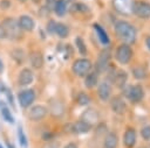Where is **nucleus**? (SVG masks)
Segmentation results:
<instances>
[{"mask_svg": "<svg viewBox=\"0 0 150 148\" xmlns=\"http://www.w3.org/2000/svg\"><path fill=\"white\" fill-rule=\"evenodd\" d=\"M91 128H93L91 125L87 124L86 121H83V120H81V119L77 120L75 124L71 125V129H73V132H74V133H77V134H84V133H88Z\"/></svg>", "mask_w": 150, "mask_h": 148, "instance_id": "a211bd4d", "label": "nucleus"}, {"mask_svg": "<svg viewBox=\"0 0 150 148\" xmlns=\"http://www.w3.org/2000/svg\"><path fill=\"white\" fill-rule=\"evenodd\" d=\"M75 44H76V48H77V50H79V52L81 55H86L87 54V47H86V43L82 40V37L77 36L75 38Z\"/></svg>", "mask_w": 150, "mask_h": 148, "instance_id": "cd10ccee", "label": "nucleus"}, {"mask_svg": "<svg viewBox=\"0 0 150 148\" xmlns=\"http://www.w3.org/2000/svg\"><path fill=\"white\" fill-rule=\"evenodd\" d=\"M12 57L18 62V63H22L25 59V52L22 49H14L12 51Z\"/></svg>", "mask_w": 150, "mask_h": 148, "instance_id": "c756f323", "label": "nucleus"}, {"mask_svg": "<svg viewBox=\"0 0 150 148\" xmlns=\"http://www.w3.org/2000/svg\"><path fill=\"white\" fill-rule=\"evenodd\" d=\"M4 71V64H2V61L0 59V72H2Z\"/></svg>", "mask_w": 150, "mask_h": 148, "instance_id": "4c0bfd02", "label": "nucleus"}, {"mask_svg": "<svg viewBox=\"0 0 150 148\" xmlns=\"http://www.w3.org/2000/svg\"><path fill=\"white\" fill-rule=\"evenodd\" d=\"M19 1H20V2H26L27 0H19Z\"/></svg>", "mask_w": 150, "mask_h": 148, "instance_id": "58836bf2", "label": "nucleus"}, {"mask_svg": "<svg viewBox=\"0 0 150 148\" xmlns=\"http://www.w3.org/2000/svg\"><path fill=\"white\" fill-rule=\"evenodd\" d=\"M18 100H19V104H20V106L22 108L29 107L33 104V101L35 100V92H34V90L26 89V90L21 91L18 94Z\"/></svg>", "mask_w": 150, "mask_h": 148, "instance_id": "6e6552de", "label": "nucleus"}, {"mask_svg": "<svg viewBox=\"0 0 150 148\" xmlns=\"http://www.w3.org/2000/svg\"><path fill=\"white\" fill-rule=\"evenodd\" d=\"M48 114V110L46 106L43 105H35L33 107H30L29 112H28V119L30 121H41L42 119L46 118V115Z\"/></svg>", "mask_w": 150, "mask_h": 148, "instance_id": "1a4fd4ad", "label": "nucleus"}, {"mask_svg": "<svg viewBox=\"0 0 150 148\" xmlns=\"http://www.w3.org/2000/svg\"><path fill=\"white\" fill-rule=\"evenodd\" d=\"M134 3H135L134 0H112L114 9L123 16H129L132 14Z\"/></svg>", "mask_w": 150, "mask_h": 148, "instance_id": "39448f33", "label": "nucleus"}, {"mask_svg": "<svg viewBox=\"0 0 150 148\" xmlns=\"http://www.w3.org/2000/svg\"><path fill=\"white\" fill-rule=\"evenodd\" d=\"M115 34L121 41H123V43L127 44L134 43L137 36L136 28L125 20H120L115 23Z\"/></svg>", "mask_w": 150, "mask_h": 148, "instance_id": "f257e3e1", "label": "nucleus"}, {"mask_svg": "<svg viewBox=\"0 0 150 148\" xmlns=\"http://www.w3.org/2000/svg\"><path fill=\"white\" fill-rule=\"evenodd\" d=\"M132 75H134V77H135L136 79L141 80V79H144V78L146 77V71H145V69L142 68V66H135V68L132 69Z\"/></svg>", "mask_w": 150, "mask_h": 148, "instance_id": "a878e982", "label": "nucleus"}, {"mask_svg": "<svg viewBox=\"0 0 150 148\" xmlns=\"http://www.w3.org/2000/svg\"><path fill=\"white\" fill-rule=\"evenodd\" d=\"M136 139H137V135H136V131L135 128L132 127H128L124 132V135H123V143L127 148H132L136 143Z\"/></svg>", "mask_w": 150, "mask_h": 148, "instance_id": "dca6fc26", "label": "nucleus"}, {"mask_svg": "<svg viewBox=\"0 0 150 148\" xmlns=\"http://www.w3.org/2000/svg\"><path fill=\"white\" fill-rule=\"evenodd\" d=\"M29 62H30V65L32 68L34 69H41L45 64V59H43V55L38 51V50H34L29 54Z\"/></svg>", "mask_w": 150, "mask_h": 148, "instance_id": "f3484780", "label": "nucleus"}, {"mask_svg": "<svg viewBox=\"0 0 150 148\" xmlns=\"http://www.w3.org/2000/svg\"><path fill=\"white\" fill-rule=\"evenodd\" d=\"M9 6H11L9 0H2V1L0 2V8H1V9H7Z\"/></svg>", "mask_w": 150, "mask_h": 148, "instance_id": "72a5a7b5", "label": "nucleus"}, {"mask_svg": "<svg viewBox=\"0 0 150 148\" xmlns=\"http://www.w3.org/2000/svg\"><path fill=\"white\" fill-rule=\"evenodd\" d=\"M98 83V76H97V72L95 71H90L88 75L84 76V86L87 89H93L97 85Z\"/></svg>", "mask_w": 150, "mask_h": 148, "instance_id": "412c9836", "label": "nucleus"}, {"mask_svg": "<svg viewBox=\"0 0 150 148\" xmlns=\"http://www.w3.org/2000/svg\"><path fill=\"white\" fill-rule=\"evenodd\" d=\"M91 68H93V63L88 58H77L74 61L71 65V71L74 72V75L79 77H84L90 72Z\"/></svg>", "mask_w": 150, "mask_h": 148, "instance_id": "7ed1b4c3", "label": "nucleus"}, {"mask_svg": "<svg viewBox=\"0 0 150 148\" xmlns=\"http://www.w3.org/2000/svg\"><path fill=\"white\" fill-rule=\"evenodd\" d=\"M0 148H4V147H2V146H1V145H0Z\"/></svg>", "mask_w": 150, "mask_h": 148, "instance_id": "ea45409f", "label": "nucleus"}, {"mask_svg": "<svg viewBox=\"0 0 150 148\" xmlns=\"http://www.w3.org/2000/svg\"><path fill=\"white\" fill-rule=\"evenodd\" d=\"M53 9L55 12L56 15L59 16H63L67 10H68V5H67V0H55Z\"/></svg>", "mask_w": 150, "mask_h": 148, "instance_id": "aec40b11", "label": "nucleus"}, {"mask_svg": "<svg viewBox=\"0 0 150 148\" xmlns=\"http://www.w3.org/2000/svg\"><path fill=\"white\" fill-rule=\"evenodd\" d=\"M93 27H94V30L96 31V34H97V36H98V40H100L103 44H108V43H109V37H108V34H107V31L104 30V28H102L98 23H94Z\"/></svg>", "mask_w": 150, "mask_h": 148, "instance_id": "b1692460", "label": "nucleus"}, {"mask_svg": "<svg viewBox=\"0 0 150 148\" xmlns=\"http://www.w3.org/2000/svg\"><path fill=\"white\" fill-rule=\"evenodd\" d=\"M1 27L4 28L6 38L20 40L22 37V29L20 28L18 20H15L14 17H6L1 22Z\"/></svg>", "mask_w": 150, "mask_h": 148, "instance_id": "f03ea898", "label": "nucleus"}, {"mask_svg": "<svg viewBox=\"0 0 150 148\" xmlns=\"http://www.w3.org/2000/svg\"><path fill=\"white\" fill-rule=\"evenodd\" d=\"M124 94H125L127 99L130 100L131 103H139L144 98V89L139 84L130 85L125 90V93Z\"/></svg>", "mask_w": 150, "mask_h": 148, "instance_id": "423d86ee", "label": "nucleus"}, {"mask_svg": "<svg viewBox=\"0 0 150 148\" xmlns=\"http://www.w3.org/2000/svg\"><path fill=\"white\" fill-rule=\"evenodd\" d=\"M1 115L7 122H11V124L14 122V118H13V115H12V113H11V111H9V108L7 106H2L1 107Z\"/></svg>", "mask_w": 150, "mask_h": 148, "instance_id": "c85d7f7f", "label": "nucleus"}, {"mask_svg": "<svg viewBox=\"0 0 150 148\" xmlns=\"http://www.w3.org/2000/svg\"><path fill=\"white\" fill-rule=\"evenodd\" d=\"M108 59H109V52L108 51H102L101 55H100V57H98V59H97V64H96L98 71L104 69V66L107 65Z\"/></svg>", "mask_w": 150, "mask_h": 148, "instance_id": "393cba45", "label": "nucleus"}, {"mask_svg": "<svg viewBox=\"0 0 150 148\" xmlns=\"http://www.w3.org/2000/svg\"><path fill=\"white\" fill-rule=\"evenodd\" d=\"M97 96L102 101H107L110 99L111 96V85L104 80L102 83H100L98 87H97Z\"/></svg>", "mask_w": 150, "mask_h": 148, "instance_id": "4468645a", "label": "nucleus"}, {"mask_svg": "<svg viewBox=\"0 0 150 148\" xmlns=\"http://www.w3.org/2000/svg\"><path fill=\"white\" fill-rule=\"evenodd\" d=\"M63 148H79V146H77L75 142H69V143H67Z\"/></svg>", "mask_w": 150, "mask_h": 148, "instance_id": "f704fd0d", "label": "nucleus"}, {"mask_svg": "<svg viewBox=\"0 0 150 148\" xmlns=\"http://www.w3.org/2000/svg\"><path fill=\"white\" fill-rule=\"evenodd\" d=\"M98 119H100V114H98V112H97L96 110H94V108H87V110L83 111L82 114H81V120L86 121L87 124H89V125H91V126H94V125L98 121Z\"/></svg>", "mask_w": 150, "mask_h": 148, "instance_id": "ddd939ff", "label": "nucleus"}, {"mask_svg": "<svg viewBox=\"0 0 150 148\" xmlns=\"http://www.w3.org/2000/svg\"><path fill=\"white\" fill-rule=\"evenodd\" d=\"M132 14H135L139 19H149L150 17V2L148 1H135Z\"/></svg>", "mask_w": 150, "mask_h": 148, "instance_id": "0eeeda50", "label": "nucleus"}, {"mask_svg": "<svg viewBox=\"0 0 150 148\" xmlns=\"http://www.w3.org/2000/svg\"><path fill=\"white\" fill-rule=\"evenodd\" d=\"M132 49L129 44L127 43H122L120 44L117 48H116V51H115V58L118 63L121 64H128L131 58H132Z\"/></svg>", "mask_w": 150, "mask_h": 148, "instance_id": "20e7f679", "label": "nucleus"}, {"mask_svg": "<svg viewBox=\"0 0 150 148\" xmlns=\"http://www.w3.org/2000/svg\"><path fill=\"white\" fill-rule=\"evenodd\" d=\"M110 108L115 114H118V115L124 114V112L127 110V105H125L124 99L121 96H114L110 99Z\"/></svg>", "mask_w": 150, "mask_h": 148, "instance_id": "9b49d317", "label": "nucleus"}, {"mask_svg": "<svg viewBox=\"0 0 150 148\" xmlns=\"http://www.w3.org/2000/svg\"><path fill=\"white\" fill-rule=\"evenodd\" d=\"M34 80V73L29 68H25L20 71L19 76H18V84L21 86H27L29 84H32Z\"/></svg>", "mask_w": 150, "mask_h": 148, "instance_id": "f8f14e48", "label": "nucleus"}, {"mask_svg": "<svg viewBox=\"0 0 150 148\" xmlns=\"http://www.w3.org/2000/svg\"><path fill=\"white\" fill-rule=\"evenodd\" d=\"M89 101H90V98L86 92H79V94L76 96V103L79 105H81V106L88 105Z\"/></svg>", "mask_w": 150, "mask_h": 148, "instance_id": "bb28decb", "label": "nucleus"}, {"mask_svg": "<svg viewBox=\"0 0 150 148\" xmlns=\"http://www.w3.org/2000/svg\"><path fill=\"white\" fill-rule=\"evenodd\" d=\"M145 45L150 50V36H146V38H145Z\"/></svg>", "mask_w": 150, "mask_h": 148, "instance_id": "e433bc0d", "label": "nucleus"}, {"mask_svg": "<svg viewBox=\"0 0 150 148\" xmlns=\"http://www.w3.org/2000/svg\"><path fill=\"white\" fill-rule=\"evenodd\" d=\"M18 136H19V142H20V145L22 146V147H27V139H26V135H25V133H23V129H22V127L21 126H19V128H18Z\"/></svg>", "mask_w": 150, "mask_h": 148, "instance_id": "7c9ffc66", "label": "nucleus"}, {"mask_svg": "<svg viewBox=\"0 0 150 148\" xmlns=\"http://www.w3.org/2000/svg\"><path fill=\"white\" fill-rule=\"evenodd\" d=\"M4 38H6V35H5L4 28H2V27H1V24H0V40H4Z\"/></svg>", "mask_w": 150, "mask_h": 148, "instance_id": "c9c22d12", "label": "nucleus"}, {"mask_svg": "<svg viewBox=\"0 0 150 148\" xmlns=\"http://www.w3.org/2000/svg\"><path fill=\"white\" fill-rule=\"evenodd\" d=\"M47 110L54 118H61V117H63V114L66 112V107H64L63 103L57 99H52L49 101Z\"/></svg>", "mask_w": 150, "mask_h": 148, "instance_id": "9d476101", "label": "nucleus"}, {"mask_svg": "<svg viewBox=\"0 0 150 148\" xmlns=\"http://www.w3.org/2000/svg\"><path fill=\"white\" fill-rule=\"evenodd\" d=\"M127 80H128V73H127L125 71H123V70L117 71V72L115 73V76H114V83H115V85H116L117 87H120V89H122V87L125 85Z\"/></svg>", "mask_w": 150, "mask_h": 148, "instance_id": "4be33fe9", "label": "nucleus"}, {"mask_svg": "<svg viewBox=\"0 0 150 148\" xmlns=\"http://www.w3.org/2000/svg\"><path fill=\"white\" fill-rule=\"evenodd\" d=\"M118 145V136L115 132H109L104 136L103 148H117Z\"/></svg>", "mask_w": 150, "mask_h": 148, "instance_id": "6ab92c4d", "label": "nucleus"}, {"mask_svg": "<svg viewBox=\"0 0 150 148\" xmlns=\"http://www.w3.org/2000/svg\"><path fill=\"white\" fill-rule=\"evenodd\" d=\"M54 34H56L60 38H66L69 35V27L62 22H56Z\"/></svg>", "mask_w": 150, "mask_h": 148, "instance_id": "5701e85b", "label": "nucleus"}, {"mask_svg": "<svg viewBox=\"0 0 150 148\" xmlns=\"http://www.w3.org/2000/svg\"><path fill=\"white\" fill-rule=\"evenodd\" d=\"M18 23L22 31H32L35 28V21L29 15H21L18 19Z\"/></svg>", "mask_w": 150, "mask_h": 148, "instance_id": "2eb2a0df", "label": "nucleus"}, {"mask_svg": "<svg viewBox=\"0 0 150 148\" xmlns=\"http://www.w3.org/2000/svg\"><path fill=\"white\" fill-rule=\"evenodd\" d=\"M141 135L145 141L150 140V126H144L141 129Z\"/></svg>", "mask_w": 150, "mask_h": 148, "instance_id": "2f4dec72", "label": "nucleus"}, {"mask_svg": "<svg viewBox=\"0 0 150 148\" xmlns=\"http://www.w3.org/2000/svg\"><path fill=\"white\" fill-rule=\"evenodd\" d=\"M55 24H56V22H55V21H53V20H50V21L47 23V30H48V33L54 34V30H55Z\"/></svg>", "mask_w": 150, "mask_h": 148, "instance_id": "473e14b6", "label": "nucleus"}, {"mask_svg": "<svg viewBox=\"0 0 150 148\" xmlns=\"http://www.w3.org/2000/svg\"><path fill=\"white\" fill-rule=\"evenodd\" d=\"M138 148H145V147H138Z\"/></svg>", "mask_w": 150, "mask_h": 148, "instance_id": "a19ab883", "label": "nucleus"}]
</instances>
